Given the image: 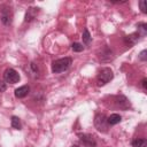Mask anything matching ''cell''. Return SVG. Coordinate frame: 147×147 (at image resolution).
I'll use <instances>...</instances> for the list:
<instances>
[{"mask_svg": "<svg viewBox=\"0 0 147 147\" xmlns=\"http://www.w3.org/2000/svg\"><path fill=\"white\" fill-rule=\"evenodd\" d=\"M72 63V59L71 57H63V59H59L53 61L52 63V71L54 74H61L63 71H65Z\"/></svg>", "mask_w": 147, "mask_h": 147, "instance_id": "obj_1", "label": "cell"}, {"mask_svg": "<svg viewBox=\"0 0 147 147\" xmlns=\"http://www.w3.org/2000/svg\"><path fill=\"white\" fill-rule=\"evenodd\" d=\"M0 20L3 25L8 26L13 22V10L11 7L7 3H3L0 6Z\"/></svg>", "mask_w": 147, "mask_h": 147, "instance_id": "obj_2", "label": "cell"}, {"mask_svg": "<svg viewBox=\"0 0 147 147\" xmlns=\"http://www.w3.org/2000/svg\"><path fill=\"white\" fill-rule=\"evenodd\" d=\"M114 78V74H113V70L108 67L106 68H102L100 70V72L98 74V77H96V85L98 86H103L106 85L107 83H109L111 79Z\"/></svg>", "mask_w": 147, "mask_h": 147, "instance_id": "obj_3", "label": "cell"}, {"mask_svg": "<svg viewBox=\"0 0 147 147\" xmlns=\"http://www.w3.org/2000/svg\"><path fill=\"white\" fill-rule=\"evenodd\" d=\"M94 126L98 131L107 132L108 131V122L107 117L103 114H96L94 117Z\"/></svg>", "mask_w": 147, "mask_h": 147, "instance_id": "obj_4", "label": "cell"}, {"mask_svg": "<svg viewBox=\"0 0 147 147\" xmlns=\"http://www.w3.org/2000/svg\"><path fill=\"white\" fill-rule=\"evenodd\" d=\"M20 74L13 69V68H8L5 70L3 72V79L6 83H9V84H16L20 82Z\"/></svg>", "mask_w": 147, "mask_h": 147, "instance_id": "obj_5", "label": "cell"}, {"mask_svg": "<svg viewBox=\"0 0 147 147\" xmlns=\"http://www.w3.org/2000/svg\"><path fill=\"white\" fill-rule=\"evenodd\" d=\"M80 142H82L83 147H95L96 146V141L93 138V136H91V134H82Z\"/></svg>", "mask_w": 147, "mask_h": 147, "instance_id": "obj_6", "label": "cell"}, {"mask_svg": "<svg viewBox=\"0 0 147 147\" xmlns=\"http://www.w3.org/2000/svg\"><path fill=\"white\" fill-rule=\"evenodd\" d=\"M29 92H30V87L28 85H23L15 90V96L18 99H22V98H25L29 94Z\"/></svg>", "mask_w": 147, "mask_h": 147, "instance_id": "obj_7", "label": "cell"}, {"mask_svg": "<svg viewBox=\"0 0 147 147\" xmlns=\"http://www.w3.org/2000/svg\"><path fill=\"white\" fill-rule=\"evenodd\" d=\"M116 103L121 109H124V110L130 107V102L126 99V96H124V95H117L116 96Z\"/></svg>", "mask_w": 147, "mask_h": 147, "instance_id": "obj_8", "label": "cell"}, {"mask_svg": "<svg viewBox=\"0 0 147 147\" xmlns=\"http://www.w3.org/2000/svg\"><path fill=\"white\" fill-rule=\"evenodd\" d=\"M39 13V8H36V7H31V8H29L28 9V11H26V14H25V22H31L32 20H34L36 18V16H37V14Z\"/></svg>", "mask_w": 147, "mask_h": 147, "instance_id": "obj_9", "label": "cell"}, {"mask_svg": "<svg viewBox=\"0 0 147 147\" xmlns=\"http://www.w3.org/2000/svg\"><path fill=\"white\" fill-rule=\"evenodd\" d=\"M139 34L137 33V32H134V33H131L130 36H126V37H124V42L126 44V45H129V46H131V45H134L138 40H139Z\"/></svg>", "mask_w": 147, "mask_h": 147, "instance_id": "obj_10", "label": "cell"}, {"mask_svg": "<svg viewBox=\"0 0 147 147\" xmlns=\"http://www.w3.org/2000/svg\"><path fill=\"white\" fill-rule=\"evenodd\" d=\"M122 117L121 115L118 114H111L109 117H107V122H108V125H116L121 122Z\"/></svg>", "mask_w": 147, "mask_h": 147, "instance_id": "obj_11", "label": "cell"}, {"mask_svg": "<svg viewBox=\"0 0 147 147\" xmlns=\"http://www.w3.org/2000/svg\"><path fill=\"white\" fill-rule=\"evenodd\" d=\"M132 146L133 147H146L147 140L145 138H136L132 140Z\"/></svg>", "mask_w": 147, "mask_h": 147, "instance_id": "obj_12", "label": "cell"}, {"mask_svg": "<svg viewBox=\"0 0 147 147\" xmlns=\"http://www.w3.org/2000/svg\"><path fill=\"white\" fill-rule=\"evenodd\" d=\"M140 37H144V36H146V33H147V24L146 23H140V24H138V32H137Z\"/></svg>", "mask_w": 147, "mask_h": 147, "instance_id": "obj_13", "label": "cell"}, {"mask_svg": "<svg viewBox=\"0 0 147 147\" xmlns=\"http://www.w3.org/2000/svg\"><path fill=\"white\" fill-rule=\"evenodd\" d=\"M11 126L15 129V130H21L22 129V124H21V121L17 116H13L11 117Z\"/></svg>", "mask_w": 147, "mask_h": 147, "instance_id": "obj_14", "label": "cell"}, {"mask_svg": "<svg viewBox=\"0 0 147 147\" xmlns=\"http://www.w3.org/2000/svg\"><path fill=\"white\" fill-rule=\"evenodd\" d=\"M82 38H83V42H84L85 45H88V44L91 42L92 37H91V34H90V32H88V30H87V29H85V30H84Z\"/></svg>", "mask_w": 147, "mask_h": 147, "instance_id": "obj_15", "label": "cell"}, {"mask_svg": "<svg viewBox=\"0 0 147 147\" xmlns=\"http://www.w3.org/2000/svg\"><path fill=\"white\" fill-rule=\"evenodd\" d=\"M71 48H72L74 52H82L84 49V46L82 44H79V42H74L71 45Z\"/></svg>", "mask_w": 147, "mask_h": 147, "instance_id": "obj_16", "label": "cell"}, {"mask_svg": "<svg viewBox=\"0 0 147 147\" xmlns=\"http://www.w3.org/2000/svg\"><path fill=\"white\" fill-rule=\"evenodd\" d=\"M139 6H140V9H141V11H142L144 14L147 13V10H146V1H144V0L139 1Z\"/></svg>", "mask_w": 147, "mask_h": 147, "instance_id": "obj_17", "label": "cell"}, {"mask_svg": "<svg viewBox=\"0 0 147 147\" xmlns=\"http://www.w3.org/2000/svg\"><path fill=\"white\" fill-rule=\"evenodd\" d=\"M139 59H140L141 61H146V60H147V51H146V49H144V51L139 54Z\"/></svg>", "mask_w": 147, "mask_h": 147, "instance_id": "obj_18", "label": "cell"}, {"mask_svg": "<svg viewBox=\"0 0 147 147\" xmlns=\"http://www.w3.org/2000/svg\"><path fill=\"white\" fill-rule=\"evenodd\" d=\"M6 88H7V85H6V83L0 80V93L5 92V91H6Z\"/></svg>", "mask_w": 147, "mask_h": 147, "instance_id": "obj_19", "label": "cell"}, {"mask_svg": "<svg viewBox=\"0 0 147 147\" xmlns=\"http://www.w3.org/2000/svg\"><path fill=\"white\" fill-rule=\"evenodd\" d=\"M141 85H142V88H144V90H147V79H146V78H142Z\"/></svg>", "mask_w": 147, "mask_h": 147, "instance_id": "obj_20", "label": "cell"}, {"mask_svg": "<svg viewBox=\"0 0 147 147\" xmlns=\"http://www.w3.org/2000/svg\"><path fill=\"white\" fill-rule=\"evenodd\" d=\"M71 147H79V146H77V145H74V146H71Z\"/></svg>", "mask_w": 147, "mask_h": 147, "instance_id": "obj_21", "label": "cell"}]
</instances>
